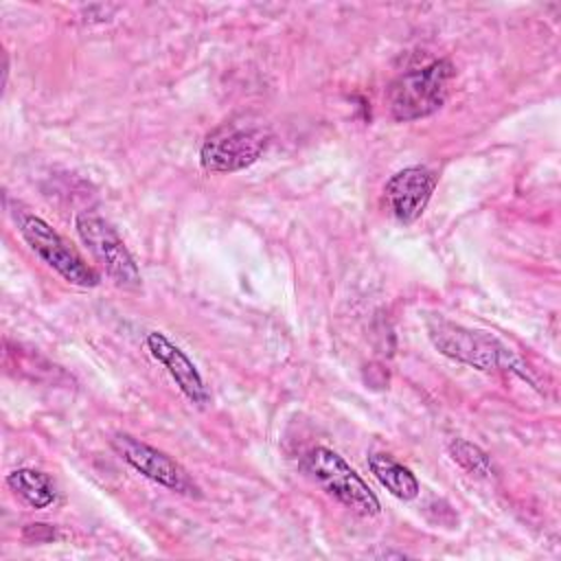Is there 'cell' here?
Returning <instances> with one entry per match:
<instances>
[{
	"mask_svg": "<svg viewBox=\"0 0 561 561\" xmlns=\"http://www.w3.org/2000/svg\"><path fill=\"white\" fill-rule=\"evenodd\" d=\"M18 228L28 248L61 278L77 287H96L99 274L90 267L70 243L53 230L42 217L31 213H18Z\"/></svg>",
	"mask_w": 561,
	"mask_h": 561,
	"instance_id": "obj_6",
	"label": "cell"
},
{
	"mask_svg": "<svg viewBox=\"0 0 561 561\" xmlns=\"http://www.w3.org/2000/svg\"><path fill=\"white\" fill-rule=\"evenodd\" d=\"M434 188L436 175L430 169L405 167L386 182L383 204L399 224H412L423 215Z\"/></svg>",
	"mask_w": 561,
	"mask_h": 561,
	"instance_id": "obj_8",
	"label": "cell"
},
{
	"mask_svg": "<svg viewBox=\"0 0 561 561\" xmlns=\"http://www.w3.org/2000/svg\"><path fill=\"white\" fill-rule=\"evenodd\" d=\"M456 68L449 59H436L423 68L399 75L386 88V107L399 123H410L438 112L451 90Z\"/></svg>",
	"mask_w": 561,
	"mask_h": 561,
	"instance_id": "obj_2",
	"label": "cell"
},
{
	"mask_svg": "<svg viewBox=\"0 0 561 561\" xmlns=\"http://www.w3.org/2000/svg\"><path fill=\"white\" fill-rule=\"evenodd\" d=\"M305 469L320 484V489L335 502L362 517H375L381 504L373 489L359 478V473L333 449L313 447L305 456Z\"/></svg>",
	"mask_w": 561,
	"mask_h": 561,
	"instance_id": "obj_4",
	"label": "cell"
},
{
	"mask_svg": "<svg viewBox=\"0 0 561 561\" xmlns=\"http://www.w3.org/2000/svg\"><path fill=\"white\" fill-rule=\"evenodd\" d=\"M447 451H449L451 460L458 462L471 476L491 480L497 473L489 454L484 449H480L476 443L467 440V438H451L449 445H447Z\"/></svg>",
	"mask_w": 561,
	"mask_h": 561,
	"instance_id": "obj_12",
	"label": "cell"
},
{
	"mask_svg": "<svg viewBox=\"0 0 561 561\" xmlns=\"http://www.w3.org/2000/svg\"><path fill=\"white\" fill-rule=\"evenodd\" d=\"M112 447L114 451L129 465L134 467L140 476L149 478L151 482L169 489V491H175V493H182V495H188V497H199V486L195 484V480L186 473V469L173 460L169 454L160 451L158 447H151L138 438H134L131 434H125V432H118L112 436Z\"/></svg>",
	"mask_w": 561,
	"mask_h": 561,
	"instance_id": "obj_7",
	"label": "cell"
},
{
	"mask_svg": "<svg viewBox=\"0 0 561 561\" xmlns=\"http://www.w3.org/2000/svg\"><path fill=\"white\" fill-rule=\"evenodd\" d=\"M7 486L31 508H46L55 502L53 480L37 469H15L7 476Z\"/></svg>",
	"mask_w": 561,
	"mask_h": 561,
	"instance_id": "obj_11",
	"label": "cell"
},
{
	"mask_svg": "<svg viewBox=\"0 0 561 561\" xmlns=\"http://www.w3.org/2000/svg\"><path fill=\"white\" fill-rule=\"evenodd\" d=\"M270 131L248 121H226L202 142L199 162L213 173H234L254 164L267 149Z\"/></svg>",
	"mask_w": 561,
	"mask_h": 561,
	"instance_id": "obj_3",
	"label": "cell"
},
{
	"mask_svg": "<svg viewBox=\"0 0 561 561\" xmlns=\"http://www.w3.org/2000/svg\"><path fill=\"white\" fill-rule=\"evenodd\" d=\"M145 344H147L151 357L167 368V373L171 375L175 386L182 390V394L191 403H195L199 408L210 403V392H208L197 366L188 359V355L180 346H175L160 331H149L145 337Z\"/></svg>",
	"mask_w": 561,
	"mask_h": 561,
	"instance_id": "obj_9",
	"label": "cell"
},
{
	"mask_svg": "<svg viewBox=\"0 0 561 561\" xmlns=\"http://www.w3.org/2000/svg\"><path fill=\"white\" fill-rule=\"evenodd\" d=\"M425 331L432 342V346L465 366H471L482 373L491 370H515L522 377H526L524 370H519V362L513 357V353L493 335L484 331H473L462 324H456L440 313H432L425 318Z\"/></svg>",
	"mask_w": 561,
	"mask_h": 561,
	"instance_id": "obj_1",
	"label": "cell"
},
{
	"mask_svg": "<svg viewBox=\"0 0 561 561\" xmlns=\"http://www.w3.org/2000/svg\"><path fill=\"white\" fill-rule=\"evenodd\" d=\"M24 539L48 541V539H55V530L48 524H28L24 530Z\"/></svg>",
	"mask_w": 561,
	"mask_h": 561,
	"instance_id": "obj_13",
	"label": "cell"
},
{
	"mask_svg": "<svg viewBox=\"0 0 561 561\" xmlns=\"http://www.w3.org/2000/svg\"><path fill=\"white\" fill-rule=\"evenodd\" d=\"M75 228L83 245L90 250L96 263L105 270V274L118 287H125V289L140 287L138 265L107 219H103L94 210H81L75 217Z\"/></svg>",
	"mask_w": 561,
	"mask_h": 561,
	"instance_id": "obj_5",
	"label": "cell"
},
{
	"mask_svg": "<svg viewBox=\"0 0 561 561\" xmlns=\"http://www.w3.org/2000/svg\"><path fill=\"white\" fill-rule=\"evenodd\" d=\"M368 467H370L373 476L379 480V484L397 500L410 502L419 495L421 484H419L416 476L405 465L394 460L390 454H383V451L370 454Z\"/></svg>",
	"mask_w": 561,
	"mask_h": 561,
	"instance_id": "obj_10",
	"label": "cell"
}]
</instances>
